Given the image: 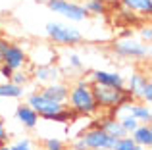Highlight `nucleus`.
<instances>
[{
    "instance_id": "f257e3e1",
    "label": "nucleus",
    "mask_w": 152,
    "mask_h": 150,
    "mask_svg": "<svg viewBox=\"0 0 152 150\" xmlns=\"http://www.w3.org/2000/svg\"><path fill=\"white\" fill-rule=\"evenodd\" d=\"M66 104L69 106V110L75 116H94L98 112V106L94 102L89 79H79L75 85L69 87V94H67Z\"/></svg>"
},
{
    "instance_id": "f03ea898",
    "label": "nucleus",
    "mask_w": 152,
    "mask_h": 150,
    "mask_svg": "<svg viewBox=\"0 0 152 150\" xmlns=\"http://www.w3.org/2000/svg\"><path fill=\"white\" fill-rule=\"evenodd\" d=\"M91 89H93V96H94L98 110H108L110 112L115 106L123 104L127 100H133L125 87H106V85L91 83Z\"/></svg>"
},
{
    "instance_id": "7ed1b4c3",
    "label": "nucleus",
    "mask_w": 152,
    "mask_h": 150,
    "mask_svg": "<svg viewBox=\"0 0 152 150\" xmlns=\"http://www.w3.org/2000/svg\"><path fill=\"white\" fill-rule=\"evenodd\" d=\"M46 35L58 46H75L83 41V33L77 27L66 25V23H58V21L46 23Z\"/></svg>"
},
{
    "instance_id": "20e7f679",
    "label": "nucleus",
    "mask_w": 152,
    "mask_h": 150,
    "mask_svg": "<svg viewBox=\"0 0 152 150\" xmlns=\"http://www.w3.org/2000/svg\"><path fill=\"white\" fill-rule=\"evenodd\" d=\"M125 89L129 90L131 98L142 104H152V83L150 77L141 71H133L125 79Z\"/></svg>"
},
{
    "instance_id": "39448f33",
    "label": "nucleus",
    "mask_w": 152,
    "mask_h": 150,
    "mask_svg": "<svg viewBox=\"0 0 152 150\" xmlns=\"http://www.w3.org/2000/svg\"><path fill=\"white\" fill-rule=\"evenodd\" d=\"M114 52L121 58H131V60H142L150 56V44H145L142 41L133 37H123L114 42Z\"/></svg>"
},
{
    "instance_id": "423d86ee",
    "label": "nucleus",
    "mask_w": 152,
    "mask_h": 150,
    "mask_svg": "<svg viewBox=\"0 0 152 150\" xmlns=\"http://www.w3.org/2000/svg\"><path fill=\"white\" fill-rule=\"evenodd\" d=\"M46 6L48 10H52L54 14H60L62 17L69 19L73 23H79V21H85L89 12L85 10L83 4H77V2H71V0H46Z\"/></svg>"
},
{
    "instance_id": "0eeeda50",
    "label": "nucleus",
    "mask_w": 152,
    "mask_h": 150,
    "mask_svg": "<svg viewBox=\"0 0 152 150\" xmlns=\"http://www.w3.org/2000/svg\"><path fill=\"white\" fill-rule=\"evenodd\" d=\"M79 137L85 141L87 150H112V146H114V143H115V139L108 137L98 125L85 129Z\"/></svg>"
},
{
    "instance_id": "6e6552de",
    "label": "nucleus",
    "mask_w": 152,
    "mask_h": 150,
    "mask_svg": "<svg viewBox=\"0 0 152 150\" xmlns=\"http://www.w3.org/2000/svg\"><path fill=\"white\" fill-rule=\"evenodd\" d=\"M25 104H29L31 108H33L35 112L42 117V119H45V117H48L50 114H56L58 110H62L64 106H66V104H58V102L46 98L41 90H35V92H29V94H27V102H25Z\"/></svg>"
},
{
    "instance_id": "1a4fd4ad",
    "label": "nucleus",
    "mask_w": 152,
    "mask_h": 150,
    "mask_svg": "<svg viewBox=\"0 0 152 150\" xmlns=\"http://www.w3.org/2000/svg\"><path fill=\"white\" fill-rule=\"evenodd\" d=\"M0 64L8 66L10 69H23L27 64H29V60H27V50H23V46L19 44H12V42H8L6 50H4L2 54V60H0Z\"/></svg>"
},
{
    "instance_id": "9d476101",
    "label": "nucleus",
    "mask_w": 152,
    "mask_h": 150,
    "mask_svg": "<svg viewBox=\"0 0 152 150\" xmlns=\"http://www.w3.org/2000/svg\"><path fill=\"white\" fill-rule=\"evenodd\" d=\"M31 79L39 83V85H48V83H56V81H62L64 77V71L58 68L56 64H50V66H35L31 69Z\"/></svg>"
},
{
    "instance_id": "9b49d317",
    "label": "nucleus",
    "mask_w": 152,
    "mask_h": 150,
    "mask_svg": "<svg viewBox=\"0 0 152 150\" xmlns=\"http://www.w3.org/2000/svg\"><path fill=\"white\" fill-rule=\"evenodd\" d=\"M27 60L33 62V68L35 66H50L56 64V52L50 44H39L33 46L31 52H27Z\"/></svg>"
},
{
    "instance_id": "f8f14e48",
    "label": "nucleus",
    "mask_w": 152,
    "mask_h": 150,
    "mask_svg": "<svg viewBox=\"0 0 152 150\" xmlns=\"http://www.w3.org/2000/svg\"><path fill=\"white\" fill-rule=\"evenodd\" d=\"M91 83L106 87H125V77L119 71H108V69H94L89 77Z\"/></svg>"
},
{
    "instance_id": "ddd939ff",
    "label": "nucleus",
    "mask_w": 152,
    "mask_h": 150,
    "mask_svg": "<svg viewBox=\"0 0 152 150\" xmlns=\"http://www.w3.org/2000/svg\"><path fill=\"white\" fill-rule=\"evenodd\" d=\"M41 92L45 94L46 98L58 102V104H66L67 94H69V85L64 81H56V83H48L41 89Z\"/></svg>"
},
{
    "instance_id": "4468645a",
    "label": "nucleus",
    "mask_w": 152,
    "mask_h": 150,
    "mask_svg": "<svg viewBox=\"0 0 152 150\" xmlns=\"http://www.w3.org/2000/svg\"><path fill=\"white\" fill-rule=\"evenodd\" d=\"M15 119L25 129H35L41 123V116H39L29 104H19L18 108H15Z\"/></svg>"
},
{
    "instance_id": "2eb2a0df",
    "label": "nucleus",
    "mask_w": 152,
    "mask_h": 150,
    "mask_svg": "<svg viewBox=\"0 0 152 150\" xmlns=\"http://www.w3.org/2000/svg\"><path fill=\"white\" fill-rule=\"evenodd\" d=\"M129 137L135 141L137 146L150 148V144H152V127H150V123H139L137 127L129 133Z\"/></svg>"
},
{
    "instance_id": "dca6fc26",
    "label": "nucleus",
    "mask_w": 152,
    "mask_h": 150,
    "mask_svg": "<svg viewBox=\"0 0 152 150\" xmlns=\"http://www.w3.org/2000/svg\"><path fill=\"white\" fill-rule=\"evenodd\" d=\"M98 127L102 129L104 133H106L108 137H112V139H121V137H125V129L121 127V123H119V119H115L114 116H106L100 119V125Z\"/></svg>"
},
{
    "instance_id": "f3484780",
    "label": "nucleus",
    "mask_w": 152,
    "mask_h": 150,
    "mask_svg": "<svg viewBox=\"0 0 152 150\" xmlns=\"http://www.w3.org/2000/svg\"><path fill=\"white\" fill-rule=\"evenodd\" d=\"M129 12H139V14L148 15L152 12V0H119Z\"/></svg>"
},
{
    "instance_id": "a211bd4d",
    "label": "nucleus",
    "mask_w": 152,
    "mask_h": 150,
    "mask_svg": "<svg viewBox=\"0 0 152 150\" xmlns=\"http://www.w3.org/2000/svg\"><path fill=\"white\" fill-rule=\"evenodd\" d=\"M23 96V87L14 85L12 81L0 83V98H21Z\"/></svg>"
},
{
    "instance_id": "6ab92c4d",
    "label": "nucleus",
    "mask_w": 152,
    "mask_h": 150,
    "mask_svg": "<svg viewBox=\"0 0 152 150\" xmlns=\"http://www.w3.org/2000/svg\"><path fill=\"white\" fill-rule=\"evenodd\" d=\"M73 117H75V114L71 112L69 108H66V106H64L62 110H58L56 114H50V116L45 117V119L50 121V123H69Z\"/></svg>"
},
{
    "instance_id": "aec40b11",
    "label": "nucleus",
    "mask_w": 152,
    "mask_h": 150,
    "mask_svg": "<svg viewBox=\"0 0 152 150\" xmlns=\"http://www.w3.org/2000/svg\"><path fill=\"white\" fill-rule=\"evenodd\" d=\"M12 83H14V85H19V87H25L27 83L31 81V73L27 71L25 68L23 69H15L14 73H12V79H10Z\"/></svg>"
},
{
    "instance_id": "412c9836",
    "label": "nucleus",
    "mask_w": 152,
    "mask_h": 150,
    "mask_svg": "<svg viewBox=\"0 0 152 150\" xmlns=\"http://www.w3.org/2000/svg\"><path fill=\"white\" fill-rule=\"evenodd\" d=\"M85 10L89 14H106L108 4H106V0H89L85 4Z\"/></svg>"
},
{
    "instance_id": "4be33fe9",
    "label": "nucleus",
    "mask_w": 152,
    "mask_h": 150,
    "mask_svg": "<svg viewBox=\"0 0 152 150\" xmlns=\"http://www.w3.org/2000/svg\"><path fill=\"white\" fill-rule=\"evenodd\" d=\"M112 150H137V144H135V141L131 139L129 135H125V137H121V139H115Z\"/></svg>"
},
{
    "instance_id": "5701e85b",
    "label": "nucleus",
    "mask_w": 152,
    "mask_h": 150,
    "mask_svg": "<svg viewBox=\"0 0 152 150\" xmlns=\"http://www.w3.org/2000/svg\"><path fill=\"white\" fill-rule=\"evenodd\" d=\"M66 64H67V68H69V69H77V71L85 68V62H83V60H81V56H79V54H75V52L67 54Z\"/></svg>"
},
{
    "instance_id": "b1692460",
    "label": "nucleus",
    "mask_w": 152,
    "mask_h": 150,
    "mask_svg": "<svg viewBox=\"0 0 152 150\" xmlns=\"http://www.w3.org/2000/svg\"><path fill=\"white\" fill-rule=\"evenodd\" d=\"M42 150H64V141L60 137H45V148Z\"/></svg>"
},
{
    "instance_id": "393cba45",
    "label": "nucleus",
    "mask_w": 152,
    "mask_h": 150,
    "mask_svg": "<svg viewBox=\"0 0 152 150\" xmlns=\"http://www.w3.org/2000/svg\"><path fill=\"white\" fill-rule=\"evenodd\" d=\"M118 119H119V123H121V127L125 129V133H127V135H129V133H131V131H133V129L139 125V121L135 119L133 116H119Z\"/></svg>"
},
{
    "instance_id": "a878e982",
    "label": "nucleus",
    "mask_w": 152,
    "mask_h": 150,
    "mask_svg": "<svg viewBox=\"0 0 152 150\" xmlns=\"http://www.w3.org/2000/svg\"><path fill=\"white\" fill-rule=\"evenodd\" d=\"M31 148L33 146H31L29 139H19V141H15V143L10 146V150H31Z\"/></svg>"
},
{
    "instance_id": "bb28decb",
    "label": "nucleus",
    "mask_w": 152,
    "mask_h": 150,
    "mask_svg": "<svg viewBox=\"0 0 152 150\" xmlns=\"http://www.w3.org/2000/svg\"><path fill=\"white\" fill-rule=\"evenodd\" d=\"M139 35H141V39H139V41L150 44V41H152V29H150V25H142L141 31H139Z\"/></svg>"
},
{
    "instance_id": "cd10ccee",
    "label": "nucleus",
    "mask_w": 152,
    "mask_h": 150,
    "mask_svg": "<svg viewBox=\"0 0 152 150\" xmlns=\"http://www.w3.org/2000/svg\"><path fill=\"white\" fill-rule=\"evenodd\" d=\"M12 73H14V69H10L8 66L0 64V77H2L4 81H10V79H12Z\"/></svg>"
},
{
    "instance_id": "c85d7f7f",
    "label": "nucleus",
    "mask_w": 152,
    "mask_h": 150,
    "mask_svg": "<svg viewBox=\"0 0 152 150\" xmlns=\"http://www.w3.org/2000/svg\"><path fill=\"white\" fill-rule=\"evenodd\" d=\"M6 143H8V129L4 119H0V144H6Z\"/></svg>"
},
{
    "instance_id": "c756f323",
    "label": "nucleus",
    "mask_w": 152,
    "mask_h": 150,
    "mask_svg": "<svg viewBox=\"0 0 152 150\" xmlns=\"http://www.w3.org/2000/svg\"><path fill=\"white\" fill-rule=\"evenodd\" d=\"M6 46H8V41L0 37V60H2V54H4V50H6Z\"/></svg>"
},
{
    "instance_id": "7c9ffc66",
    "label": "nucleus",
    "mask_w": 152,
    "mask_h": 150,
    "mask_svg": "<svg viewBox=\"0 0 152 150\" xmlns=\"http://www.w3.org/2000/svg\"><path fill=\"white\" fill-rule=\"evenodd\" d=\"M0 150H10V146L8 144H0Z\"/></svg>"
},
{
    "instance_id": "2f4dec72",
    "label": "nucleus",
    "mask_w": 152,
    "mask_h": 150,
    "mask_svg": "<svg viewBox=\"0 0 152 150\" xmlns=\"http://www.w3.org/2000/svg\"><path fill=\"white\" fill-rule=\"evenodd\" d=\"M137 150H146V148H142V146H137Z\"/></svg>"
},
{
    "instance_id": "473e14b6",
    "label": "nucleus",
    "mask_w": 152,
    "mask_h": 150,
    "mask_svg": "<svg viewBox=\"0 0 152 150\" xmlns=\"http://www.w3.org/2000/svg\"><path fill=\"white\" fill-rule=\"evenodd\" d=\"M31 150H42V148H31Z\"/></svg>"
},
{
    "instance_id": "72a5a7b5",
    "label": "nucleus",
    "mask_w": 152,
    "mask_h": 150,
    "mask_svg": "<svg viewBox=\"0 0 152 150\" xmlns=\"http://www.w3.org/2000/svg\"><path fill=\"white\" fill-rule=\"evenodd\" d=\"M64 150H73V148H64Z\"/></svg>"
}]
</instances>
